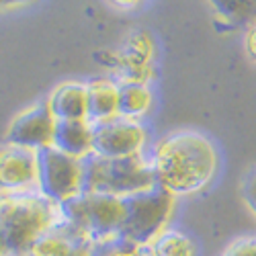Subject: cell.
I'll use <instances>...</instances> for the list:
<instances>
[{"label": "cell", "instance_id": "obj_1", "mask_svg": "<svg viewBox=\"0 0 256 256\" xmlns=\"http://www.w3.org/2000/svg\"><path fill=\"white\" fill-rule=\"evenodd\" d=\"M156 186L182 197L203 190L218 172V150L199 132H174L160 140L150 158Z\"/></svg>", "mask_w": 256, "mask_h": 256}, {"label": "cell", "instance_id": "obj_2", "mask_svg": "<svg viewBox=\"0 0 256 256\" xmlns=\"http://www.w3.org/2000/svg\"><path fill=\"white\" fill-rule=\"evenodd\" d=\"M60 224L62 205L39 190L0 193V254L29 256L31 248Z\"/></svg>", "mask_w": 256, "mask_h": 256}, {"label": "cell", "instance_id": "obj_3", "mask_svg": "<svg viewBox=\"0 0 256 256\" xmlns=\"http://www.w3.org/2000/svg\"><path fill=\"white\" fill-rule=\"evenodd\" d=\"M82 193L125 199L156 186L152 162L144 154L127 158H100L92 154L82 160Z\"/></svg>", "mask_w": 256, "mask_h": 256}, {"label": "cell", "instance_id": "obj_4", "mask_svg": "<svg viewBox=\"0 0 256 256\" xmlns=\"http://www.w3.org/2000/svg\"><path fill=\"white\" fill-rule=\"evenodd\" d=\"M176 197L160 186H152L142 193L123 199V222L119 236L140 246H152L162 234L174 213Z\"/></svg>", "mask_w": 256, "mask_h": 256}, {"label": "cell", "instance_id": "obj_5", "mask_svg": "<svg viewBox=\"0 0 256 256\" xmlns=\"http://www.w3.org/2000/svg\"><path fill=\"white\" fill-rule=\"evenodd\" d=\"M64 222L90 244L111 242L119 236L123 222V199L111 195L82 193L62 205Z\"/></svg>", "mask_w": 256, "mask_h": 256}, {"label": "cell", "instance_id": "obj_6", "mask_svg": "<svg viewBox=\"0 0 256 256\" xmlns=\"http://www.w3.org/2000/svg\"><path fill=\"white\" fill-rule=\"evenodd\" d=\"M82 160L56 150L54 146L37 152V190L50 201L64 205L82 195Z\"/></svg>", "mask_w": 256, "mask_h": 256}, {"label": "cell", "instance_id": "obj_7", "mask_svg": "<svg viewBox=\"0 0 256 256\" xmlns=\"http://www.w3.org/2000/svg\"><path fill=\"white\" fill-rule=\"evenodd\" d=\"M148 132L140 121L113 117L92 123V154L100 158H127L144 154Z\"/></svg>", "mask_w": 256, "mask_h": 256}, {"label": "cell", "instance_id": "obj_8", "mask_svg": "<svg viewBox=\"0 0 256 256\" xmlns=\"http://www.w3.org/2000/svg\"><path fill=\"white\" fill-rule=\"evenodd\" d=\"M54 132H56V119L48 102L44 100L12 119L6 132V144L39 152L54 144Z\"/></svg>", "mask_w": 256, "mask_h": 256}, {"label": "cell", "instance_id": "obj_9", "mask_svg": "<svg viewBox=\"0 0 256 256\" xmlns=\"http://www.w3.org/2000/svg\"><path fill=\"white\" fill-rule=\"evenodd\" d=\"M37 190V152L18 146L0 148V193Z\"/></svg>", "mask_w": 256, "mask_h": 256}, {"label": "cell", "instance_id": "obj_10", "mask_svg": "<svg viewBox=\"0 0 256 256\" xmlns=\"http://www.w3.org/2000/svg\"><path fill=\"white\" fill-rule=\"evenodd\" d=\"M94 244L82 238L66 222L46 234L29 252V256H90Z\"/></svg>", "mask_w": 256, "mask_h": 256}, {"label": "cell", "instance_id": "obj_11", "mask_svg": "<svg viewBox=\"0 0 256 256\" xmlns=\"http://www.w3.org/2000/svg\"><path fill=\"white\" fill-rule=\"evenodd\" d=\"M48 106L56 121H74L88 119V96L86 84L80 82H64L52 90L48 96Z\"/></svg>", "mask_w": 256, "mask_h": 256}, {"label": "cell", "instance_id": "obj_12", "mask_svg": "<svg viewBox=\"0 0 256 256\" xmlns=\"http://www.w3.org/2000/svg\"><path fill=\"white\" fill-rule=\"evenodd\" d=\"M52 146L76 160L92 156V123L88 119L56 121Z\"/></svg>", "mask_w": 256, "mask_h": 256}, {"label": "cell", "instance_id": "obj_13", "mask_svg": "<svg viewBox=\"0 0 256 256\" xmlns=\"http://www.w3.org/2000/svg\"><path fill=\"white\" fill-rule=\"evenodd\" d=\"M88 96V121L100 123L117 117V100H119V84L113 80H92L86 84Z\"/></svg>", "mask_w": 256, "mask_h": 256}, {"label": "cell", "instance_id": "obj_14", "mask_svg": "<svg viewBox=\"0 0 256 256\" xmlns=\"http://www.w3.org/2000/svg\"><path fill=\"white\" fill-rule=\"evenodd\" d=\"M152 106V92L148 84L140 82H123L119 84V100H117V117L140 121Z\"/></svg>", "mask_w": 256, "mask_h": 256}, {"label": "cell", "instance_id": "obj_15", "mask_svg": "<svg viewBox=\"0 0 256 256\" xmlns=\"http://www.w3.org/2000/svg\"><path fill=\"white\" fill-rule=\"evenodd\" d=\"M209 4L230 25H256V4L252 0H209Z\"/></svg>", "mask_w": 256, "mask_h": 256}, {"label": "cell", "instance_id": "obj_16", "mask_svg": "<svg viewBox=\"0 0 256 256\" xmlns=\"http://www.w3.org/2000/svg\"><path fill=\"white\" fill-rule=\"evenodd\" d=\"M154 256H195V244L182 232L166 230L152 244Z\"/></svg>", "mask_w": 256, "mask_h": 256}, {"label": "cell", "instance_id": "obj_17", "mask_svg": "<svg viewBox=\"0 0 256 256\" xmlns=\"http://www.w3.org/2000/svg\"><path fill=\"white\" fill-rule=\"evenodd\" d=\"M90 256H154V252H152V246H140V244H132L127 240L115 238L111 242L94 244Z\"/></svg>", "mask_w": 256, "mask_h": 256}, {"label": "cell", "instance_id": "obj_18", "mask_svg": "<svg viewBox=\"0 0 256 256\" xmlns=\"http://www.w3.org/2000/svg\"><path fill=\"white\" fill-rule=\"evenodd\" d=\"M224 256H256V236H244L234 240L224 250Z\"/></svg>", "mask_w": 256, "mask_h": 256}, {"label": "cell", "instance_id": "obj_19", "mask_svg": "<svg viewBox=\"0 0 256 256\" xmlns=\"http://www.w3.org/2000/svg\"><path fill=\"white\" fill-rule=\"evenodd\" d=\"M242 197L250 211L256 216V166H252L242 180Z\"/></svg>", "mask_w": 256, "mask_h": 256}, {"label": "cell", "instance_id": "obj_20", "mask_svg": "<svg viewBox=\"0 0 256 256\" xmlns=\"http://www.w3.org/2000/svg\"><path fill=\"white\" fill-rule=\"evenodd\" d=\"M244 50L252 62H256V25H250L244 37Z\"/></svg>", "mask_w": 256, "mask_h": 256}, {"label": "cell", "instance_id": "obj_21", "mask_svg": "<svg viewBox=\"0 0 256 256\" xmlns=\"http://www.w3.org/2000/svg\"><path fill=\"white\" fill-rule=\"evenodd\" d=\"M33 0H0V10L2 8H14V6H25Z\"/></svg>", "mask_w": 256, "mask_h": 256}, {"label": "cell", "instance_id": "obj_22", "mask_svg": "<svg viewBox=\"0 0 256 256\" xmlns=\"http://www.w3.org/2000/svg\"><path fill=\"white\" fill-rule=\"evenodd\" d=\"M111 2L117 6H123V8H132V6H138L142 0H111Z\"/></svg>", "mask_w": 256, "mask_h": 256}, {"label": "cell", "instance_id": "obj_23", "mask_svg": "<svg viewBox=\"0 0 256 256\" xmlns=\"http://www.w3.org/2000/svg\"><path fill=\"white\" fill-rule=\"evenodd\" d=\"M0 256H8V254H0Z\"/></svg>", "mask_w": 256, "mask_h": 256}, {"label": "cell", "instance_id": "obj_24", "mask_svg": "<svg viewBox=\"0 0 256 256\" xmlns=\"http://www.w3.org/2000/svg\"><path fill=\"white\" fill-rule=\"evenodd\" d=\"M252 2H254V4H256V0H252Z\"/></svg>", "mask_w": 256, "mask_h": 256}]
</instances>
